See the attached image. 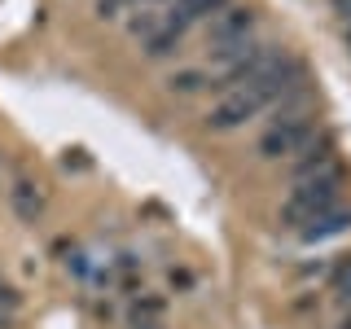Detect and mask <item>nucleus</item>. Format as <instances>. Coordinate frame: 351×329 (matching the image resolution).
<instances>
[{
	"mask_svg": "<svg viewBox=\"0 0 351 329\" xmlns=\"http://www.w3.org/2000/svg\"><path fill=\"white\" fill-rule=\"evenodd\" d=\"M343 180L347 171H325V175H307V180H290V197L281 202V228H299L307 224V219H316L321 211H329V206L343 202Z\"/></svg>",
	"mask_w": 351,
	"mask_h": 329,
	"instance_id": "nucleus-1",
	"label": "nucleus"
},
{
	"mask_svg": "<svg viewBox=\"0 0 351 329\" xmlns=\"http://www.w3.org/2000/svg\"><path fill=\"white\" fill-rule=\"evenodd\" d=\"M312 136H316V119L312 114H281V119H272V127L259 136L255 154L263 162H281V158H294Z\"/></svg>",
	"mask_w": 351,
	"mask_h": 329,
	"instance_id": "nucleus-2",
	"label": "nucleus"
},
{
	"mask_svg": "<svg viewBox=\"0 0 351 329\" xmlns=\"http://www.w3.org/2000/svg\"><path fill=\"white\" fill-rule=\"evenodd\" d=\"M259 110H268V101L259 97V88L255 84H241V88L219 93V101L206 110L202 123H206V132H237V127H246Z\"/></svg>",
	"mask_w": 351,
	"mask_h": 329,
	"instance_id": "nucleus-3",
	"label": "nucleus"
},
{
	"mask_svg": "<svg viewBox=\"0 0 351 329\" xmlns=\"http://www.w3.org/2000/svg\"><path fill=\"white\" fill-rule=\"evenodd\" d=\"M255 36V9L246 5H228L206 22V44L211 49H228V44H241Z\"/></svg>",
	"mask_w": 351,
	"mask_h": 329,
	"instance_id": "nucleus-4",
	"label": "nucleus"
},
{
	"mask_svg": "<svg viewBox=\"0 0 351 329\" xmlns=\"http://www.w3.org/2000/svg\"><path fill=\"white\" fill-rule=\"evenodd\" d=\"M184 36H189V22H184L176 9L167 5V22H162L154 36L141 44L145 49V58H154V62H162V58H171V53H180V44H184Z\"/></svg>",
	"mask_w": 351,
	"mask_h": 329,
	"instance_id": "nucleus-5",
	"label": "nucleus"
},
{
	"mask_svg": "<svg viewBox=\"0 0 351 329\" xmlns=\"http://www.w3.org/2000/svg\"><path fill=\"white\" fill-rule=\"evenodd\" d=\"M347 228H351V206H347V202H338V206H329V211H321L316 219H307V224L299 228V241L316 246V241H329V237L347 233Z\"/></svg>",
	"mask_w": 351,
	"mask_h": 329,
	"instance_id": "nucleus-6",
	"label": "nucleus"
},
{
	"mask_svg": "<svg viewBox=\"0 0 351 329\" xmlns=\"http://www.w3.org/2000/svg\"><path fill=\"white\" fill-rule=\"evenodd\" d=\"M9 206H14V215L22 219V224H36L40 211H44L40 184L31 180V175H14V184H9Z\"/></svg>",
	"mask_w": 351,
	"mask_h": 329,
	"instance_id": "nucleus-7",
	"label": "nucleus"
},
{
	"mask_svg": "<svg viewBox=\"0 0 351 329\" xmlns=\"http://www.w3.org/2000/svg\"><path fill=\"white\" fill-rule=\"evenodd\" d=\"M162 22H167V9H162V5H154V0H145V5L128 9V36L145 44V40L154 36V31L162 27Z\"/></svg>",
	"mask_w": 351,
	"mask_h": 329,
	"instance_id": "nucleus-8",
	"label": "nucleus"
},
{
	"mask_svg": "<svg viewBox=\"0 0 351 329\" xmlns=\"http://www.w3.org/2000/svg\"><path fill=\"white\" fill-rule=\"evenodd\" d=\"M211 88V71L206 66H184V71H171L167 75V93L171 97H197Z\"/></svg>",
	"mask_w": 351,
	"mask_h": 329,
	"instance_id": "nucleus-9",
	"label": "nucleus"
},
{
	"mask_svg": "<svg viewBox=\"0 0 351 329\" xmlns=\"http://www.w3.org/2000/svg\"><path fill=\"white\" fill-rule=\"evenodd\" d=\"M228 5H233V0H184V5H171V9L193 27V22H211L219 9H228Z\"/></svg>",
	"mask_w": 351,
	"mask_h": 329,
	"instance_id": "nucleus-10",
	"label": "nucleus"
},
{
	"mask_svg": "<svg viewBox=\"0 0 351 329\" xmlns=\"http://www.w3.org/2000/svg\"><path fill=\"white\" fill-rule=\"evenodd\" d=\"M334 299L338 303H351V259L338 263V272H334Z\"/></svg>",
	"mask_w": 351,
	"mask_h": 329,
	"instance_id": "nucleus-11",
	"label": "nucleus"
},
{
	"mask_svg": "<svg viewBox=\"0 0 351 329\" xmlns=\"http://www.w3.org/2000/svg\"><path fill=\"white\" fill-rule=\"evenodd\" d=\"M18 290H14V285H9V281H0V307H5V312H18Z\"/></svg>",
	"mask_w": 351,
	"mask_h": 329,
	"instance_id": "nucleus-12",
	"label": "nucleus"
},
{
	"mask_svg": "<svg viewBox=\"0 0 351 329\" xmlns=\"http://www.w3.org/2000/svg\"><path fill=\"white\" fill-rule=\"evenodd\" d=\"M0 329H14V312H5V307H0Z\"/></svg>",
	"mask_w": 351,
	"mask_h": 329,
	"instance_id": "nucleus-13",
	"label": "nucleus"
},
{
	"mask_svg": "<svg viewBox=\"0 0 351 329\" xmlns=\"http://www.w3.org/2000/svg\"><path fill=\"white\" fill-rule=\"evenodd\" d=\"M136 329H162L158 321H136Z\"/></svg>",
	"mask_w": 351,
	"mask_h": 329,
	"instance_id": "nucleus-14",
	"label": "nucleus"
},
{
	"mask_svg": "<svg viewBox=\"0 0 351 329\" xmlns=\"http://www.w3.org/2000/svg\"><path fill=\"white\" fill-rule=\"evenodd\" d=\"M0 162H5V158H0Z\"/></svg>",
	"mask_w": 351,
	"mask_h": 329,
	"instance_id": "nucleus-15",
	"label": "nucleus"
}]
</instances>
